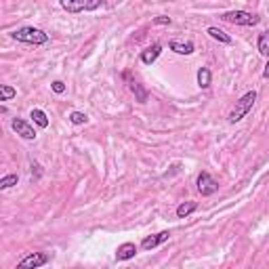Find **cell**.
<instances>
[{
	"mask_svg": "<svg viewBox=\"0 0 269 269\" xmlns=\"http://www.w3.org/2000/svg\"><path fill=\"white\" fill-rule=\"evenodd\" d=\"M11 36L15 38L17 42H25V44H46L48 42V34L42 32L40 27H34V25H25V27H19L15 32H11Z\"/></svg>",
	"mask_w": 269,
	"mask_h": 269,
	"instance_id": "6da1fadb",
	"label": "cell"
},
{
	"mask_svg": "<svg viewBox=\"0 0 269 269\" xmlns=\"http://www.w3.org/2000/svg\"><path fill=\"white\" fill-rule=\"evenodd\" d=\"M255 101H257V93L255 91H248L246 95H242L240 99L236 101V107L229 112V116H227V120H229V124H236V122H240L242 118H246L248 116V112L255 107Z\"/></svg>",
	"mask_w": 269,
	"mask_h": 269,
	"instance_id": "7a4b0ae2",
	"label": "cell"
},
{
	"mask_svg": "<svg viewBox=\"0 0 269 269\" xmlns=\"http://www.w3.org/2000/svg\"><path fill=\"white\" fill-rule=\"evenodd\" d=\"M223 21L227 23H234V25H244V27H253V25H259L261 17L255 15V13H248V11H227L221 15Z\"/></svg>",
	"mask_w": 269,
	"mask_h": 269,
	"instance_id": "3957f363",
	"label": "cell"
},
{
	"mask_svg": "<svg viewBox=\"0 0 269 269\" xmlns=\"http://www.w3.org/2000/svg\"><path fill=\"white\" fill-rule=\"evenodd\" d=\"M59 4L67 13H84V11H97L103 4V0H59Z\"/></svg>",
	"mask_w": 269,
	"mask_h": 269,
	"instance_id": "277c9868",
	"label": "cell"
},
{
	"mask_svg": "<svg viewBox=\"0 0 269 269\" xmlns=\"http://www.w3.org/2000/svg\"><path fill=\"white\" fill-rule=\"evenodd\" d=\"M196 185H198V192H200L202 196H213V194L219 192V183L213 179V175L206 173V171H202L200 175H198Z\"/></svg>",
	"mask_w": 269,
	"mask_h": 269,
	"instance_id": "5b68a950",
	"label": "cell"
},
{
	"mask_svg": "<svg viewBox=\"0 0 269 269\" xmlns=\"http://www.w3.org/2000/svg\"><path fill=\"white\" fill-rule=\"evenodd\" d=\"M11 128L13 131L21 137V139H25V141H34L36 139V131H34V126L29 124V122H25L23 118H13L11 120Z\"/></svg>",
	"mask_w": 269,
	"mask_h": 269,
	"instance_id": "8992f818",
	"label": "cell"
},
{
	"mask_svg": "<svg viewBox=\"0 0 269 269\" xmlns=\"http://www.w3.org/2000/svg\"><path fill=\"white\" fill-rule=\"evenodd\" d=\"M51 259H48L46 253H32V255H27L25 259H21V261L17 263L19 269H36V267H42L46 265Z\"/></svg>",
	"mask_w": 269,
	"mask_h": 269,
	"instance_id": "52a82bcc",
	"label": "cell"
},
{
	"mask_svg": "<svg viewBox=\"0 0 269 269\" xmlns=\"http://www.w3.org/2000/svg\"><path fill=\"white\" fill-rule=\"evenodd\" d=\"M168 238H171V232H160V234H154V236H145L143 242H141V248L143 251H154L156 246L164 244Z\"/></svg>",
	"mask_w": 269,
	"mask_h": 269,
	"instance_id": "ba28073f",
	"label": "cell"
},
{
	"mask_svg": "<svg viewBox=\"0 0 269 269\" xmlns=\"http://www.w3.org/2000/svg\"><path fill=\"white\" fill-rule=\"evenodd\" d=\"M160 53H162V44H158V42H154L152 46H147L145 51H141V61L145 63V65H152L158 57H160Z\"/></svg>",
	"mask_w": 269,
	"mask_h": 269,
	"instance_id": "9c48e42d",
	"label": "cell"
},
{
	"mask_svg": "<svg viewBox=\"0 0 269 269\" xmlns=\"http://www.w3.org/2000/svg\"><path fill=\"white\" fill-rule=\"evenodd\" d=\"M137 255V246L133 242H124L118 246V251H116V259L118 261H128V259H133Z\"/></svg>",
	"mask_w": 269,
	"mask_h": 269,
	"instance_id": "30bf717a",
	"label": "cell"
},
{
	"mask_svg": "<svg viewBox=\"0 0 269 269\" xmlns=\"http://www.w3.org/2000/svg\"><path fill=\"white\" fill-rule=\"evenodd\" d=\"M168 48H171L173 53H177V55H192L196 51L194 42H181V40H171L168 42Z\"/></svg>",
	"mask_w": 269,
	"mask_h": 269,
	"instance_id": "8fae6325",
	"label": "cell"
},
{
	"mask_svg": "<svg viewBox=\"0 0 269 269\" xmlns=\"http://www.w3.org/2000/svg\"><path fill=\"white\" fill-rule=\"evenodd\" d=\"M206 34L213 38V40H217V42H221V44H232L234 40H232V36H227L223 29H219V27H215V25H211L206 29Z\"/></svg>",
	"mask_w": 269,
	"mask_h": 269,
	"instance_id": "7c38bea8",
	"label": "cell"
},
{
	"mask_svg": "<svg viewBox=\"0 0 269 269\" xmlns=\"http://www.w3.org/2000/svg\"><path fill=\"white\" fill-rule=\"evenodd\" d=\"M196 211H198V202H192V200H189V202H181V204L177 206V217L179 219H187L189 215L196 213Z\"/></svg>",
	"mask_w": 269,
	"mask_h": 269,
	"instance_id": "4fadbf2b",
	"label": "cell"
},
{
	"mask_svg": "<svg viewBox=\"0 0 269 269\" xmlns=\"http://www.w3.org/2000/svg\"><path fill=\"white\" fill-rule=\"evenodd\" d=\"M213 82V74H211V69L208 67H200L198 69V86L200 88H208Z\"/></svg>",
	"mask_w": 269,
	"mask_h": 269,
	"instance_id": "5bb4252c",
	"label": "cell"
},
{
	"mask_svg": "<svg viewBox=\"0 0 269 269\" xmlns=\"http://www.w3.org/2000/svg\"><path fill=\"white\" fill-rule=\"evenodd\" d=\"M128 86H131V91L135 93V99H137L139 103H147V91H145L141 84L133 80V82H128Z\"/></svg>",
	"mask_w": 269,
	"mask_h": 269,
	"instance_id": "9a60e30c",
	"label": "cell"
},
{
	"mask_svg": "<svg viewBox=\"0 0 269 269\" xmlns=\"http://www.w3.org/2000/svg\"><path fill=\"white\" fill-rule=\"evenodd\" d=\"M29 118H32V120L40 126V128H46L48 126V116L42 112V109H38V107H34L32 109V114H29Z\"/></svg>",
	"mask_w": 269,
	"mask_h": 269,
	"instance_id": "2e32d148",
	"label": "cell"
},
{
	"mask_svg": "<svg viewBox=\"0 0 269 269\" xmlns=\"http://www.w3.org/2000/svg\"><path fill=\"white\" fill-rule=\"evenodd\" d=\"M257 48H259V53H261V55L269 57V32H263L261 36H259Z\"/></svg>",
	"mask_w": 269,
	"mask_h": 269,
	"instance_id": "e0dca14e",
	"label": "cell"
},
{
	"mask_svg": "<svg viewBox=\"0 0 269 269\" xmlns=\"http://www.w3.org/2000/svg\"><path fill=\"white\" fill-rule=\"evenodd\" d=\"M17 97V88H13L11 84H2L0 86V101H11Z\"/></svg>",
	"mask_w": 269,
	"mask_h": 269,
	"instance_id": "ac0fdd59",
	"label": "cell"
},
{
	"mask_svg": "<svg viewBox=\"0 0 269 269\" xmlns=\"http://www.w3.org/2000/svg\"><path fill=\"white\" fill-rule=\"evenodd\" d=\"M19 183V175H4L2 179H0V189H8Z\"/></svg>",
	"mask_w": 269,
	"mask_h": 269,
	"instance_id": "d6986e66",
	"label": "cell"
},
{
	"mask_svg": "<svg viewBox=\"0 0 269 269\" xmlns=\"http://www.w3.org/2000/svg\"><path fill=\"white\" fill-rule=\"evenodd\" d=\"M69 122L76 124V126L86 124V122H88V116H86L84 112H72V114H69Z\"/></svg>",
	"mask_w": 269,
	"mask_h": 269,
	"instance_id": "ffe728a7",
	"label": "cell"
},
{
	"mask_svg": "<svg viewBox=\"0 0 269 269\" xmlns=\"http://www.w3.org/2000/svg\"><path fill=\"white\" fill-rule=\"evenodd\" d=\"M154 23H156V25H171V23H173V19H171V17H166V15H160V17H156V19H154Z\"/></svg>",
	"mask_w": 269,
	"mask_h": 269,
	"instance_id": "44dd1931",
	"label": "cell"
},
{
	"mask_svg": "<svg viewBox=\"0 0 269 269\" xmlns=\"http://www.w3.org/2000/svg\"><path fill=\"white\" fill-rule=\"evenodd\" d=\"M51 88H53V93H57V95H61V93H65V84H63L61 80H55V82L51 84Z\"/></svg>",
	"mask_w": 269,
	"mask_h": 269,
	"instance_id": "7402d4cb",
	"label": "cell"
},
{
	"mask_svg": "<svg viewBox=\"0 0 269 269\" xmlns=\"http://www.w3.org/2000/svg\"><path fill=\"white\" fill-rule=\"evenodd\" d=\"M263 78H269V59H267V65L263 69Z\"/></svg>",
	"mask_w": 269,
	"mask_h": 269,
	"instance_id": "603a6c76",
	"label": "cell"
}]
</instances>
